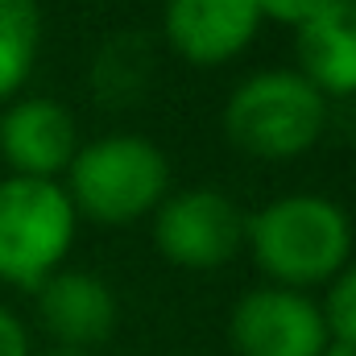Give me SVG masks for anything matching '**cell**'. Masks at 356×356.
I'll return each instance as SVG.
<instances>
[{"instance_id": "obj_9", "label": "cell", "mask_w": 356, "mask_h": 356, "mask_svg": "<svg viewBox=\"0 0 356 356\" xmlns=\"http://www.w3.org/2000/svg\"><path fill=\"white\" fill-rule=\"evenodd\" d=\"M38 323L67 353H95L120 323V298L95 269L63 266L38 290Z\"/></svg>"}, {"instance_id": "obj_4", "label": "cell", "mask_w": 356, "mask_h": 356, "mask_svg": "<svg viewBox=\"0 0 356 356\" xmlns=\"http://www.w3.org/2000/svg\"><path fill=\"white\" fill-rule=\"evenodd\" d=\"M79 224L83 220L63 182L0 178V282L33 294L67 266Z\"/></svg>"}, {"instance_id": "obj_17", "label": "cell", "mask_w": 356, "mask_h": 356, "mask_svg": "<svg viewBox=\"0 0 356 356\" xmlns=\"http://www.w3.org/2000/svg\"><path fill=\"white\" fill-rule=\"evenodd\" d=\"M327 356H348V353H344V348H332V353H327Z\"/></svg>"}, {"instance_id": "obj_11", "label": "cell", "mask_w": 356, "mask_h": 356, "mask_svg": "<svg viewBox=\"0 0 356 356\" xmlns=\"http://www.w3.org/2000/svg\"><path fill=\"white\" fill-rule=\"evenodd\" d=\"M154 75H158L154 42L145 33L120 29V33L99 42L88 67V88L95 95V104H104V108H133L149 95Z\"/></svg>"}, {"instance_id": "obj_14", "label": "cell", "mask_w": 356, "mask_h": 356, "mask_svg": "<svg viewBox=\"0 0 356 356\" xmlns=\"http://www.w3.org/2000/svg\"><path fill=\"white\" fill-rule=\"evenodd\" d=\"M261 4V21L273 25H286V29H298L307 17H315L327 0H257Z\"/></svg>"}, {"instance_id": "obj_15", "label": "cell", "mask_w": 356, "mask_h": 356, "mask_svg": "<svg viewBox=\"0 0 356 356\" xmlns=\"http://www.w3.org/2000/svg\"><path fill=\"white\" fill-rule=\"evenodd\" d=\"M0 356H33V340H29V327L21 323L17 311H8L0 302Z\"/></svg>"}, {"instance_id": "obj_16", "label": "cell", "mask_w": 356, "mask_h": 356, "mask_svg": "<svg viewBox=\"0 0 356 356\" xmlns=\"http://www.w3.org/2000/svg\"><path fill=\"white\" fill-rule=\"evenodd\" d=\"M46 356H95V353H67V348H54V353H46Z\"/></svg>"}, {"instance_id": "obj_6", "label": "cell", "mask_w": 356, "mask_h": 356, "mask_svg": "<svg viewBox=\"0 0 356 356\" xmlns=\"http://www.w3.org/2000/svg\"><path fill=\"white\" fill-rule=\"evenodd\" d=\"M228 344L236 356H327L332 332L323 302L307 290L253 286L228 311Z\"/></svg>"}, {"instance_id": "obj_7", "label": "cell", "mask_w": 356, "mask_h": 356, "mask_svg": "<svg viewBox=\"0 0 356 356\" xmlns=\"http://www.w3.org/2000/svg\"><path fill=\"white\" fill-rule=\"evenodd\" d=\"M79 145V120L54 95H17L0 108V162L8 175L63 182Z\"/></svg>"}, {"instance_id": "obj_12", "label": "cell", "mask_w": 356, "mask_h": 356, "mask_svg": "<svg viewBox=\"0 0 356 356\" xmlns=\"http://www.w3.org/2000/svg\"><path fill=\"white\" fill-rule=\"evenodd\" d=\"M46 21L38 0H0V108L25 95L42 58Z\"/></svg>"}, {"instance_id": "obj_1", "label": "cell", "mask_w": 356, "mask_h": 356, "mask_svg": "<svg viewBox=\"0 0 356 356\" xmlns=\"http://www.w3.org/2000/svg\"><path fill=\"white\" fill-rule=\"evenodd\" d=\"M245 249L269 286L315 294L356 257V228L332 195L290 191L245 220Z\"/></svg>"}, {"instance_id": "obj_2", "label": "cell", "mask_w": 356, "mask_h": 356, "mask_svg": "<svg viewBox=\"0 0 356 356\" xmlns=\"http://www.w3.org/2000/svg\"><path fill=\"white\" fill-rule=\"evenodd\" d=\"M332 120V104L294 67H261L228 91L220 129L228 145L253 162L307 158Z\"/></svg>"}, {"instance_id": "obj_13", "label": "cell", "mask_w": 356, "mask_h": 356, "mask_svg": "<svg viewBox=\"0 0 356 356\" xmlns=\"http://www.w3.org/2000/svg\"><path fill=\"white\" fill-rule=\"evenodd\" d=\"M323 319L332 332V344L356 356V257L340 269V277L323 290Z\"/></svg>"}, {"instance_id": "obj_8", "label": "cell", "mask_w": 356, "mask_h": 356, "mask_svg": "<svg viewBox=\"0 0 356 356\" xmlns=\"http://www.w3.org/2000/svg\"><path fill=\"white\" fill-rule=\"evenodd\" d=\"M257 0H162V42L191 67H228L261 33Z\"/></svg>"}, {"instance_id": "obj_10", "label": "cell", "mask_w": 356, "mask_h": 356, "mask_svg": "<svg viewBox=\"0 0 356 356\" xmlns=\"http://www.w3.org/2000/svg\"><path fill=\"white\" fill-rule=\"evenodd\" d=\"M294 71L332 99H356V0H327L294 29Z\"/></svg>"}, {"instance_id": "obj_5", "label": "cell", "mask_w": 356, "mask_h": 356, "mask_svg": "<svg viewBox=\"0 0 356 356\" xmlns=\"http://www.w3.org/2000/svg\"><path fill=\"white\" fill-rule=\"evenodd\" d=\"M245 211L220 186H178L149 216L154 249L166 266L207 273L224 269L245 249Z\"/></svg>"}, {"instance_id": "obj_3", "label": "cell", "mask_w": 356, "mask_h": 356, "mask_svg": "<svg viewBox=\"0 0 356 356\" xmlns=\"http://www.w3.org/2000/svg\"><path fill=\"white\" fill-rule=\"evenodd\" d=\"M63 186L79 220L104 228H129L158 211L170 195V158L145 133H104L79 145Z\"/></svg>"}]
</instances>
